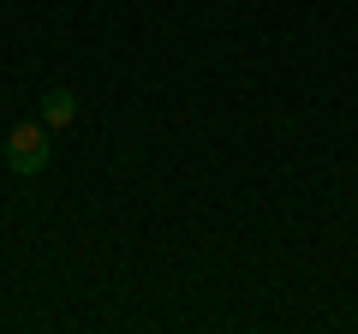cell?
Returning a JSON list of instances; mask_svg holds the SVG:
<instances>
[{"mask_svg":"<svg viewBox=\"0 0 358 334\" xmlns=\"http://www.w3.org/2000/svg\"><path fill=\"white\" fill-rule=\"evenodd\" d=\"M48 138L54 131L42 126V119H30V126H13V138H6V167H13V173H42V167H48Z\"/></svg>","mask_w":358,"mask_h":334,"instance_id":"6da1fadb","label":"cell"},{"mask_svg":"<svg viewBox=\"0 0 358 334\" xmlns=\"http://www.w3.org/2000/svg\"><path fill=\"white\" fill-rule=\"evenodd\" d=\"M72 119H78V96L72 90H48V96H42V126H48V131H66Z\"/></svg>","mask_w":358,"mask_h":334,"instance_id":"7a4b0ae2","label":"cell"}]
</instances>
